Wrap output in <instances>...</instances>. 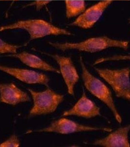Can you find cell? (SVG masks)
I'll return each mask as SVG.
<instances>
[{
    "mask_svg": "<svg viewBox=\"0 0 130 147\" xmlns=\"http://www.w3.org/2000/svg\"><path fill=\"white\" fill-rule=\"evenodd\" d=\"M0 71L25 84H40L48 87L50 79L45 74L26 69L7 67L0 65Z\"/></svg>",
    "mask_w": 130,
    "mask_h": 147,
    "instance_id": "30bf717a",
    "label": "cell"
},
{
    "mask_svg": "<svg viewBox=\"0 0 130 147\" xmlns=\"http://www.w3.org/2000/svg\"><path fill=\"white\" fill-rule=\"evenodd\" d=\"M30 97L15 84L0 83V102L12 105L29 102Z\"/></svg>",
    "mask_w": 130,
    "mask_h": 147,
    "instance_id": "7c38bea8",
    "label": "cell"
},
{
    "mask_svg": "<svg viewBox=\"0 0 130 147\" xmlns=\"http://www.w3.org/2000/svg\"><path fill=\"white\" fill-rule=\"evenodd\" d=\"M21 47L22 46L9 43L0 38V54H16L17 50Z\"/></svg>",
    "mask_w": 130,
    "mask_h": 147,
    "instance_id": "9a60e30c",
    "label": "cell"
},
{
    "mask_svg": "<svg viewBox=\"0 0 130 147\" xmlns=\"http://www.w3.org/2000/svg\"><path fill=\"white\" fill-rule=\"evenodd\" d=\"M9 56L19 59L23 63L32 68L60 74V71L58 69L55 68L48 62L34 54L27 52H23L18 54H12Z\"/></svg>",
    "mask_w": 130,
    "mask_h": 147,
    "instance_id": "4fadbf2b",
    "label": "cell"
},
{
    "mask_svg": "<svg viewBox=\"0 0 130 147\" xmlns=\"http://www.w3.org/2000/svg\"><path fill=\"white\" fill-rule=\"evenodd\" d=\"M109 1H113V0H109Z\"/></svg>",
    "mask_w": 130,
    "mask_h": 147,
    "instance_id": "ffe728a7",
    "label": "cell"
},
{
    "mask_svg": "<svg viewBox=\"0 0 130 147\" xmlns=\"http://www.w3.org/2000/svg\"><path fill=\"white\" fill-rule=\"evenodd\" d=\"M101 115L100 107L87 97L84 90L82 95L74 106L62 114L64 117L75 116L85 119H90Z\"/></svg>",
    "mask_w": 130,
    "mask_h": 147,
    "instance_id": "9c48e42d",
    "label": "cell"
},
{
    "mask_svg": "<svg viewBox=\"0 0 130 147\" xmlns=\"http://www.w3.org/2000/svg\"><path fill=\"white\" fill-rule=\"evenodd\" d=\"M14 29L26 30L31 40L41 38L49 35H72L71 32L65 28H60L41 19L19 20L14 23L0 27V32Z\"/></svg>",
    "mask_w": 130,
    "mask_h": 147,
    "instance_id": "3957f363",
    "label": "cell"
},
{
    "mask_svg": "<svg viewBox=\"0 0 130 147\" xmlns=\"http://www.w3.org/2000/svg\"><path fill=\"white\" fill-rule=\"evenodd\" d=\"M129 21H130V20H129Z\"/></svg>",
    "mask_w": 130,
    "mask_h": 147,
    "instance_id": "44dd1931",
    "label": "cell"
},
{
    "mask_svg": "<svg viewBox=\"0 0 130 147\" xmlns=\"http://www.w3.org/2000/svg\"><path fill=\"white\" fill-rule=\"evenodd\" d=\"M1 1H10V0H1ZM12 1H18V0H12Z\"/></svg>",
    "mask_w": 130,
    "mask_h": 147,
    "instance_id": "d6986e66",
    "label": "cell"
},
{
    "mask_svg": "<svg viewBox=\"0 0 130 147\" xmlns=\"http://www.w3.org/2000/svg\"><path fill=\"white\" fill-rule=\"evenodd\" d=\"M49 55L56 61L60 68L63 79L67 86L68 92L70 95L74 94V87L79 80V76L70 57H64L57 54H49Z\"/></svg>",
    "mask_w": 130,
    "mask_h": 147,
    "instance_id": "ba28073f",
    "label": "cell"
},
{
    "mask_svg": "<svg viewBox=\"0 0 130 147\" xmlns=\"http://www.w3.org/2000/svg\"><path fill=\"white\" fill-rule=\"evenodd\" d=\"M31 95L34 105L29 113V117L46 115L55 112L60 104L64 100V96L57 93L52 89L48 88L37 92L27 89Z\"/></svg>",
    "mask_w": 130,
    "mask_h": 147,
    "instance_id": "5b68a950",
    "label": "cell"
},
{
    "mask_svg": "<svg viewBox=\"0 0 130 147\" xmlns=\"http://www.w3.org/2000/svg\"><path fill=\"white\" fill-rule=\"evenodd\" d=\"M94 131L111 132L112 131V129L110 127H97L82 125L63 117L52 121L47 127L37 130H28L27 134H31L32 132H53L66 135L77 132Z\"/></svg>",
    "mask_w": 130,
    "mask_h": 147,
    "instance_id": "8992f818",
    "label": "cell"
},
{
    "mask_svg": "<svg viewBox=\"0 0 130 147\" xmlns=\"http://www.w3.org/2000/svg\"><path fill=\"white\" fill-rule=\"evenodd\" d=\"M50 2H51V1H50V0H36L31 3H28L25 5V7L35 6L36 7V9L37 10H39L41 9H42L44 7L48 5V3Z\"/></svg>",
    "mask_w": 130,
    "mask_h": 147,
    "instance_id": "ac0fdd59",
    "label": "cell"
},
{
    "mask_svg": "<svg viewBox=\"0 0 130 147\" xmlns=\"http://www.w3.org/2000/svg\"><path fill=\"white\" fill-rule=\"evenodd\" d=\"M129 43L128 41L111 38L106 36L89 38L79 42H48L50 46L63 52L68 50H76L90 53L101 52L110 48L127 50Z\"/></svg>",
    "mask_w": 130,
    "mask_h": 147,
    "instance_id": "6da1fadb",
    "label": "cell"
},
{
    "mask_svg": "<svg viewBox=\"0 0 130 147\" xmlns=\"http://www.w3.org/2000/svg\"><path fill=\"white\" fill-rule=\"evenodd\" d=\"M94 69L102 79L110 86L117 98L130 102V68L120 69L99 68Z\"/></svg>",
    "mask_w": 130,
    "mask_h": 147,
    "instance_id": "277c9868",
    "label": "cell"
},
{
    "mask_svg": "<svg viewBox=\"0 0 130 147\" xmlns=\"http://www.w3.org/2000/svg\"><path fill=\"white\" fill-rule=\"evenodd\" d=\"M112 3V1L103 0L94 4L86 9L70 25L86 30L92 28Z\"/></svg>",
    "mask_w": 130,
    "mask_h": 147,
    "instance_id": "52a82bcc",
    "label": "cell"
},
{
    "mask_svg": "<svg viewBox=\"0 0 130 147\" xmlns=\"http://www.w3.org/2000/svg\"><path fill=\"white\" fill-rule=\"evenodd\" d=\"M65 3L67 18L78 17L86 9V3L84 0H66Z\"/></svg>",
    "mask_w": 130,
    "mask_h": 147,
    "instance_id": "5bb4252c",
    "label": "cell"
},
{
    "mask_svg": "<svg viewBox=\"0 0 130 147\" xmlns=\"http://www.w3.org/2000/svg\"><path fill=\"white\" fill-rule=\"evenodd\" d=\"M20 146V140L15 134L12 135L6 140L0 143V147H19Z\"/></svg>",
    "mask_w": 130,
    "mask_h": 147,
    "instance_id": "e0dca14e",
    "label": "cell"
},
{
    "mask_svg": "<svg viewBox=\"0 0 130 147\" xmlns=\"http://www.w3.org/2000/svg\"><path fill=\"white\" fill-rule=\"evenodd\" d=\"M120 60H129L130 61V55H113L110 57H103L97 59L93 62V65H96L104 62L110 61H120Z\"/></svg>",
    "mask_w": 130,
    "mask_h": 147,
    "instance_id": "2e32d148",
    "label": "cell"
},
{
    "mask_svg": "<svg viewBox=\"0 0 130 147\" xmlns=\"http://www.w3.org/2000/svg\"><path fill=\"white\" fill-rule=\"evenodd\" d=\"M130 125L119 127L106 137L94 141L92 144L103 147H130L129 133Z\"/></svg>",
    "mask_w": 130,
    "mask_h": 147,
    "instance_id": "8fae6325",
    "label": "cell"
},
{
    "mask_svg": "<svg viewBox=\"0 0 130 147\" xmlns=\"http://www.w3.org/2000/svg\"><path fill=\"white\" fill-rule=\"evenodd\" d=\"M79 59L82 70V79L85 88L91 94L105 104L111 111L117 122L121 124L122 118L116 107L110 89L88 71L82 57H80Z\"/></svg>",
    "mask_w": 130,
    "mask_h": 147,
    "instance_id": "7a4b0ae2",
    "label": "cell"
}]
</instances>
